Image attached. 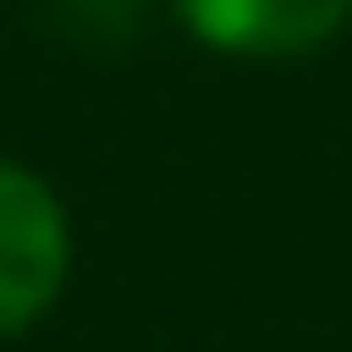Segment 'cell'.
I'll list each match as a JSON object with an SVG mask.
<instances>
[{
	"label": "cell",
	"instance_id": "6da1fadb",
	"mask_svg": "<svg viewBox=\"0 0 352 352\" xmlns=\"http://www.w3.org/2000/svg\"><path fill=\"white\" fill-rule=\"evenodd\" d=\"M69 283V214L31 168L0 161V337L31 329Z\"/></svg>",
	"mask_w": 352,
	"mask_h": 352
},
{
	"label": "cell",
	"instance_id": "7a4b0ae2",
	"mask_svg": "<svg viewBox=\"0 0 352 352\" xmlns=\"http://www.w3.org/2000/svg\"><path fill=\"white\" fill-rule=\"evenodd\" d=\"M214 54H245V62H291L314 54L352 23V0H176Z\"/></svg>",
	"mask_w": 352,
	"mask_h": 352
}]
</instances>
